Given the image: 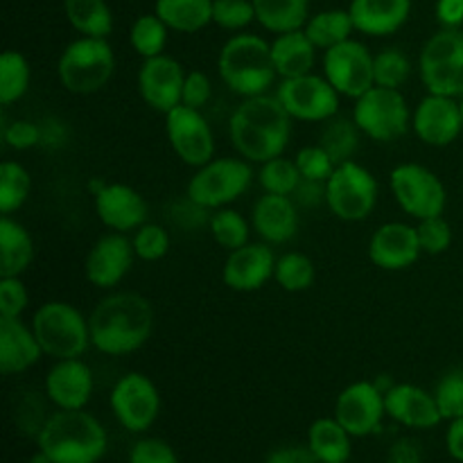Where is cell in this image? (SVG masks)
I'll return each instance as SVG.
<instances>
[{"instance_id": "2", "label": "cell", "mask_w": 463, "mask_h": 463, "mask_svg": "<svg viewBox=\"0 0 463 463\" xmlns=\"http://www.w3.org/2000/svg\"><path fill=\"white\" fill-rule=\"evenodd\" d=\"M90 342L99 353L122 357L147 344L154 330V307L136 292H116L95 306L89 317Z\"/></svg>"}, {"instance_id": "34", "label": "cell", "mask_w": 463, "mask_h": 463, "mask_svg": "<svg viewBox=\"0 0 463 463\" xmlns=\"http://www.w3.org/2000/svg\"><path fill=\"white\" fill-rule=\"evenodd\" d=\"M303 30L317 45V50L326 52V50L351 39V34L355 32V23H353L348 9H328V12H319L307 18Z\"/></svg>"}, {"instance_id": "30", "label": "cell", "mask_w": 463, "mask_h": 463, "mask_svg": "<svg viewBox=\"0 0 463 463\" xmlns=\"http://www.w3.org/2000/svg\"><path fill=\"white\" fill-rule=\"evenodd\" d=\"M154 14L170 30L194 34L213 23V0H156Z\"/></svg>"}, {"instance_id": "31", "label": "cell", "mask_w": 463, "mask_h": 463, "mask_svg": "<svg viewBox=\"0 0 463 463\" xmlns=\"http://www.w3.org/2000/svg\"><path fill=\"white\" fill-rule=\"evenodd\" d=\"M256 21L274 34L303 30L310 14V0H253Z\"/></svg>"}, {"instance_id": "12", "label": "cell", "mask_w": 463, "mask_h": 463, "mask_svg": "<svg viewBox=\"0 0 463 463\" xmlns=\"http://www.w3.org/2000/svg\"><path fill=\"white\" fill-rule=\"evenodd\" d=\"M276 98L292 116V120L326 122L337 116L342 95L326 80V75L307 72V75L283 80L276 90Z\"/></svg>"}, {"instance_id": "48", "label": "cell", "mask_w": 463, "mask_h": 463, "mask_svg": "<svg viewBox=\"0 0 463 463\" xmlns=\"http://www.w3.org/2000/svg\"><path fill=\"white\" fill-rule=\"evenodd\" d=\"M30 297L21 276L0 279V317H21L25 312Z\"/></svg>"}, {"instance_id": "43", "label": "cell", "mask_w": 463, "mask_h": 463, "mask_svg": "<svg viewBox=\"0 0 463 463\" xmlns=\"http://www.w3.org/2000/svg\"><path fill=\"white\" fill-rule=\"evenodd\" d=\"M434 398L441 410V416L448 420L463 416V369H452L439 380L434 389Z\"/></svg>"}, {"instance_id": "27", "label": "cell", "mask_w": 463, "mask_h": 463, "mask_svg": "<svg viewBox=\"0 0 463 463\" xmlns=\"http://www.w3.org/2000/svg\"><path fill=\"white\" fill-rule=\"evenodd\" d=\"M355 30L366 36H389L401 30L411 12V0H351Z\"/></svg>"}, {"instance_id": "18", "label": "cell", "mask_w": 463, "mask_h": 463, "mask_svg": "<svg viewBox=\"0 0 463 463\" xmlns=\"http://www.w3.org/2000/svg\"><path fill=\"white\" fill-rule=\"evenodd\" d=\"M134 242L127 233H107L93 244L84 262V274L90 285L99 289H111L122 283L134 265Z\"/></svg>"}, {"instance_id": "44", "label": "cell", "mask_w": 463, "mask_h": 463, "mask_svg": "<svg viewBox=\"0 0 463 463\" xmlns=\"http://www.w3.org/2000/svg\"><path fill=\"white\" fill-rule=\"evenodd\" d=\"M131 242H134L136 258H140V260L145 262L161 260V258H165L167 251H170V235H167V231L158 224H149V222H145V224L136 231Z\"/></svg>"}, {"instance_id": "47", "label": "cell", "mask_w": 463, "mask_h": 463, "mask_svg": "<svg viewBox=\"0 0 463 463\" xmlns=\"http://www.w3.org/2000/svg\"><path fill=\"white\" fill-rule=\"evenodd\" d=\"M416 233H419L420 249L430 256H439V253L448 251V247L452 244V229L443 220V215L420 220L419 226H416Z\"/></svg>"}, {"instance_id": "59", "label": "cell", "mask_w": 463, "mask_h": 463, "mask_svg": "<svg viewBox=\"0 0 463 463\" xmlns=\"http://www.w3.org/2000/svg\"><path fill=\"white\" fill-rule=\"evenodd\" d=\"M459 109H461V122H463V98H461V102H459Z\"/></svg>"}, {"instance_id": "25", "label": "cell", "mask_w": 463, "mask_h": 463, "mask_svg": "<svg viewBox=\"0 0 463 463\" xmlns=\"http://www.w3.org/2000/svg\"><path fill=\"white\" fill-rule=\"evenodd\" d=\"M253 231L267 244H285L297 235L298 211L297 202L285 194L265 193L253 203L251 213Z\"/></svg>"}, {"instance_id": "41", "label": "cell", "mask_w": 463, "mask_h": 463, "mask_svg": "<svg viewBox=\"0 0 463 463\" xmlns=\"http://www.w3.org/2000/svg\"><path fill=\"white\" fill-rule=\"evenodd\" d=\"M411 61L402 50L384 48L378 54H373V80L375 86L384 89H398L410 80Z\"/></svg>"}, {"instance_id": "33", "label": "cell", "mask_w": 463, "mask_h": 463, "mask_svg": "<svg viewBox=\"0 0 463 463\" xmlns=\"http://www.w3.org/2000/svg\"><path fill=\"white\" fill-rule=\"evenodd\" d=\"M68 23L81 36L107 39L113 30V14L107 0H63Z\"/></svg>"}, {"instance_id": "56", "label": "cell", "mask_w": 463, "mask_h": 463, "mask_svg": "<svg viewBox=\"0 0 463 463\" xmlns=\"http://www.w3.org/2000/svg\"><path fill=\"white\" fill-rule=\"evenodd\" d=\"M389 463H423L420 448L410 439H402L389 452Z\"/></svg>"}, {"instance_id": "13", "label": "cell", "mask_w": 463, "mask_h": 463, "mask_svg": "<svg viewBox=\"0 0 463 463\" xmlns=\"http://www.w3.org/2000/svg\"><path fill=\"white\" fill-rule=\"evenodd\" d=\"M111 410L118 423L129 432L140 434L154 425L161 411V393L143 373H127L111 392Z\"/></svg>"}, {"instance_id": "5", "label": "cell", "mask_w": 463, "mask_h": 463, "mask_svg": "<svg viewBox=\"0 0 463 463\" xmlns=\"http://www.w3.org/2000/svg\"><path fill=\"white\" fill-rule=\"evenodd\" d=\"M30 326L43 348V355L54 360H75L93 344L89 319L66 301L43 303L34 312Z\"/></svg>"}, {"instance_id": "50", "label": "cell", "mask_w": 463, "mask_h": 463, "mask_svg": "<svg viewBox=\"0 0 463 463\" xmlns=\"http://www.w3.org/2000/svg\"><path fill=\"white\" fill-rule=\"evenodd\" d=\"M211 95H213V84L211 80H208L206 72L190 71L188 75H185L184 95H181V104H184V107L202 111V109L208 104V99H211Z\"/></svg>"}, {"instance_id": "54", "label": "cell", "mask_w": 463, "mask_h": 463, "mask_svg": "<svg viewBox=\"0 0 463 463\" xmlns=\"http://www.w3.org/2000/svg\"><path fill=\"white\" fill-rule=\"evenodd\" d=\"M292 199H294V202H297V206L317 208V206H319V203L326 202V184H324V181L301 179L298 188L294 190Z\"/></svg>"}, {"instance_id": "58", "label": "cell", "mask_w": 463, "mask_h": 463, "mask_svg": "<svg viewBox=\"0 0 463 463\" xmlns=\"http://www.w3.org/2000/svg\"><path fill=\"white\" fill-rule=\"evenodd\" d=\"M30 463H52V459H50L43 450H39L36 455L30 457Z\"/></svg>"}, {"instance_id": "6", "label": "cell", "mask_w": 463, "mask_h": 463, "mask_svg": "<svg viewBox=\"0 0 463 463\" xmlns=\"http://www.w3.org/2000/svg\"><path fill=\"white\" fill-rule=\"evenodd\" d=\"M63 89L75 95L102 90L116 72V54L107 39L80 36L66 45L57 63Z\"/></svg>"}, {"instance_id": "7", "label": "cell", "mask_w": 463, "mask_h": 463, "mask_svg": "<svg viewBox=\"0 0 463 463\" xmlns=\"http://www.w3.org/2000/svg\"><path fill=\"white\" fill-rule=\"evenodd\" d=\"M420 80L428 93L463 98V30L443 27L420 50Z\"/></svg>"}, {"instance_id": "40", "label": "cell", "mask_w": 463, "mask_h": 463, "mask_svg": "<svg viewBox=\"0 0 463 463\" xmlns=\"http://www.w3.org/2000/svg\"><path fill=\"white\" fill-rule=\"evenodd\" d=\"M274 279L285 292H306L315 283V265L306 253L289 251L276 260Z\"/></svg>"}, {"instance_id": "49", "label": "cell", "mask_w": 463, "mask_h": 463, "mask_svg": "<svg viewBox=\"0 0 463 463\" xmlns=\"http://www.w3.org/2000/svg\"><path fill=\"white\" fill-rule=\"evenodd\" d=\"M129 463H179V457L161 439H140L131 448Z\"/></svg>"}, {"instance_id": "46", "label": "cell", "mask_w": 463, "mask_h": 463, "mask_svg": "<svg viewBox=\"0 0 463 463\" xmlns=\"http://www.w3.org/2000/svg\"><path fill=\"white\" fill-rule=\"evenodd\" d=\"M294 163H297L298 172H301L303 179H310V181H328L330 176H333L335 167H337V163L330 158V154L326 152L321 145H312V147H303L301 152L297 154V158H294Z\"/></svg>"}, {"instance_id": "24", "label": "cell", "mask_w": 463, "mask_h": 463, "mask_svg": "<svg viewBox=\"0 0 463 463\" xmlns=\"http://www.w3.org/2000/svg\"><path fill=\"white\" fill-rule=\"evenodd\" d=\"M387 416L414 430H430L443 420L434 393L414 384H393L384 393Z\"/></svg>"}, {"instance_id": "52", "label": "cell", "mask_w": 463, "mask_h": 463, "mask_svg": "<svg viewBox=\"0 0 463 463\" xmlns=\"http://www.w3.org/2000/svg\"><path fill=\"white\" fill-rule=\"evenodd\" d=\"M43 134L39 127L30 120H16L5 129V143L14 149H32L41 143Z\"/></svg>"}, {"instance_id": "22", "label": "cell", "mask_w": 463, "mask_h": 463, "mask_svg": "<svg viewBox=\"0 0 463 463\" xmlns=\"http://www.w3.org/2000/svg\"><path fill=\"white\" fill-rule=\"evenodd\" d=\"M420 253L423 249H420L416 226L389 222L371 235L369 258L375 267L384 271L407 269L419 260Z\"/></svg>"}, {"instance_id": "57", "label": "cell", "mask_w": 463, "mask_h": 463, "mask_svg": "<svg viewBox=\"0 0 463 463\" xmlns=\"http://www.w3.org/2000/svg\"><path fill=\"white\" fill-rule=\"evenodd\" d=\"M446 446H448V452H450L452 459L463 463V416L461 419L452 420L450 428H448Z\"/></svg>"}, {"instance_id": "15", "label": "cell", "mask_w": 463, "mask_h": 463, "mask_svg": "<svg viewBox=\"0 0 463 463\" xmlns=\"http://www.w3.org/2000/svg\"><path fill=\"white\" fill-rule=\"evenodd\" d=\"M165 134L176 156L190 167H202L215 158V138L202 111L179 104L165 113Z\"/></svg>"}, {"instance_id": "4", "label": "cell", "mask_w": 463, "mask_h": 463, "mask_svg": "<svg viewBox=\"0 0 463 463\" xmlns=\"http://www.w3.org/2000/svg\"><path fill=\"white\" fill-rule=\"evenodd\" d=\"M217 71L222 81L242 98L265 95L279 75L271 59V43L258 34L231 36L220 50Z\"/></svg>"}, {"instance_id": "16", "label": "cell", "mask_w": 463, "mask_h": 463, "mask_svg": "<svg viewBox=\"0 0 463 463\" xmlns=\"http://www.w3.org/2000/svg\"><path fill=\"white\" fill-rule=\"evenodd\" d=\"M384 414V392L375 383H353L335 402V419L351 437H369L378 432Z\"/></svg>"}, {"instance_id": "26", "label": "cell", "mask_w": 463, "mask_h": 463, "mask_svg": "<svg viewBox=\"0 0 463 463\" xmlns=\"http://www.w3.org/2000/svg\"><path fill=\"white\" fill-rule=\"evenodd\" d=\"M43 355L32 326H25L21 317H0V371L5 375L23 373L32 369Z\"/></svg>"}, {"instance_id": "38", "label": "cell", "mask_w": 463, "mask_h": 463, "mask_svg": "<svg viewBox=\"0 0 463 463\" xmlns=\"http://www.w3.org/2000/svg\"><path fill=\"white\" fill-rule=\"evenodd\" d=\"M208 229H211L213 240L229 251L249 244V235H251L249 222L233 208H217L215 213H211Z\"/></svg>"}, {"instance_id": "3", "label": "cell", "mask_w": 463, "mask_h": 463, "mask_svg": "<svg viewBox=\"0 0 463 463\" xmlns=\"http://www.w3.org/2000/svg\"><path fill=\"white\" fill-rule=\"evenodd\" d=\"M36 443L52 463H98L107 455L109 437L89 411L59 410L48 416Z\"/></svg>"}, {"instance_id": "20", "label": "cell", "mask_w": 463, "mask_h": 463, "mask_svg": "<svg viewBox=\"0 0 463 463\" xmlns=\"http://www.w3.org/2000/svg\"><path fill=\"white\" fill-rule=\"evenodd\" d=\"M95 213L99 222L116 233L138 231L147 222L143 194L125 184H104L95 190Z\"/></svg>"}, {"instance_id": "42", "label": "cell", "mask_w": 463, "mask_h": 463, "mask_svg": "<svg viewBox=\"0 0 463 463\" xmlns=\"http://www.w3.org/2000/svg\"><path fill=\"white\" fill-rule=\"evenodd\" d=\"M260 185L265 193L271 194H285V197H292L294 190L301 184V172H298L297 163L289 161V158L279 156L271 158V161L262 163V170L258 175Z\"/></svg>"}, {"instance_id": "29", "label": "cell", "mask_w": 463, "mask_h": 463, "mask_svg": "<svg viewBox=\"0 0 463 463\" xmlns=\"http://www.w3.org/2000/svg\"><path fill=\"white\" fill-rule=\"evenodd\" d=\"M36 256L34 240L30 231L21 222L12 220V215H3L0 220V279L21 276L30 269Z\"/></svg>"}, {"instance_id": "36", "label": "cell", "mask_w": 463, "mask_h": 463, "mask_svg": "<svg viewBox=\"0 0 463 463\" xmlns=\"http://www.w3.org/2000/svg\"><path fill=\"white\" fill-rule=\"evenodd\" d=\"M32 193V176L21 163L5 161L0 165V213L12 215Z\"/></svg>"}, {"instance_id": "32", "label": "cell", "mask_w": 463, "mask_h": 463, "mask_svg": "<svg viewBox=\"0 0 463 463\" xmlns=\"http://www.w3.org/2000/svg\"><path fill=\"white\" fill-rule=\"evenodd\" d=\"M307 446L319 463H346L351 457V434L337 419H319L307 432Z\"/></svg>"}, {"instance_id": "11", "label": "cell", "mask_w": 463, "mask_h": 463, "mask_svg": "<svg viewBox=\"0 0 463 463\" xmlns=\"http://www.w3.org/2000/svg\"><path fill=\"white\" fill-rule=\"evenodd\" d=\"M389 185H392L398 206L410 217H416L420 222L428 217L443 215L446 188H443L441 179L425 165L402 163V165L393 167Z\"/></svg>"}, {"instance_id": "55", "label": "cell", "mask_w": 463, "mask_h": 463, "mask_svg": "<svg viewBox=\"0 0 463 463\" xmlns=\"http://www.w3.org/2000/svg\"><path fill=\"white\" fill-rule=\"evenodd\" d=\"M437 18L443 27H461L463 0H439Z\"/></svg>"}, {"instance_id": "39", "label": "cell", "mask_w": 463, "mask_h": 463, "mask_svg": "<svg viewBox=\"0 0 463 463\" xmlns=\"http://www.w3.org/2000/svg\"><path fill=\"white\" fill-rule=\"evenodd\" d=\"M167 30H170V27H167L156 14L138 16L134 25H131V48H134L143 59L158 57V54H163V50H165Z\"/></svg>"}, {"instance_id": "23", "label": "cell", "mask_w": 463, "mask_h": 463, "mask_svg": "<svg viewBox=\"0 0 463 463\" xmlns=\"http://www.w3.org/2000/svg\"><path fill=\"white\" fill-rule=\"evenodd\" d=\"M45 393L59 410H84L93 396V373L86 362L57 360L45 375Z\"/></svg>"}, {"instance_id": "10", "label": "cell", "mask_w": 463, "mask_h": 463, "mask_svg": "<svg viewBox=\"0 0 463 463\" xmlns=\"http://www.w3.org/2000/svg\"><path fill=\"white\" fill-rule=\"evenodd\" d=\"M326 203L339 220H366L378 203V181L360 163H342L326 181Z\"/></svg>"}, {"instance_id": "9", "label": "cell", "mask_w": 463, "mask_h": 463, "mask_svg": "<svg viewBox=\"0 0 463 463\" xmlns=\"http://www.w3.org/2000/svg\"><path fill=\"white\" fill-rule=\"evenodd\" d=\"M353 120L369 138L378 143H392L407 134L411 125V113L401 90L373 86L355 99Z\"/></svg>"}, {"instance_id": "28", "label": "cell", "mask_w": 463, "mask_h": 463, "mask_svg": "<svg viewBox=\"0 0 463 463\" xmlns=\"http://www.w3.org/2000/svg\"><path fill=\"white\" fill-rule=\"evenodd\" d=\"M315 54L317 45L312 43L306 30L276 34L274 43H271V59H274L276 72L283 80H292V77H301L312 72Z\"/></svg>"}, {"instance_id": "8", "label": "cell", "mask_w": 463, "mask_h": 463, "mask_svg": "<svg viewBox=\"0 0 463 463\" xmlns=\"http://www.w3.org/2000/svg\"><path fill=\"white\" fill-rule=\"evenodd\" d=\"M253 181V170L247 158H213L197 167L188 181V194L194 203L217 211L242 197Z\"/></svg>"}, {"instance_id": "1", "label": "cell", "mask_w": 463, "mask_h": 463, "mask_svg": "<svg viewBox=\"0 0 463 463\" xmlns=\"http://www.w3.org/2000/svg\"><path fill=\"white\" fill-rule=\"evenodd\" d=\"M231 143L249 163H267L283 156L292 136V116L276 95L244 98L229 120Z\"/></svg>"}, {"instance_id": "14", "label": "cell", "mask_w": 463, "mask_h": 463, "mask_svg": "<svg viewBox=\"0 0 463 463\" xmlns=\"http://www.w3.org/2000/svg\"><path fill=\"white\" fill-rule=\"evenodd\" d=\"M324 75L339 95L357 99L373 89V54L360 41H344L324 54Z\"/></svg>"}, {"instance_id": "19", "label": "cell", "mask_w": 463, "mask_h": 463, "mask_svg": "<svg viewBox=\"0 0 463 463\" xmlns=\"http://www.w3.org/2000/svg\"><path fill=\"white\" fill-rule=\"evenodd\" d=\"M411 127L425 145L446 147V145L455 143L457 136L463 131L459 102L455 98L430 93L416 107L414 116H411Z\"/></svg>"}, {"instance_id": "53", "label": "cell", "mask_w": 463, "mask_h": 463, "mask_svg": "<svg viewBox=\"0 0 463 463\" xmlns=\"http://www.w3.org/2000/svg\"><path fill=\"white\" fill-rule=\"evenodd\" d=\"M265 463H319L310 446H280L267 455Z\"/></svg>"}, {"instance_id": "51", "label": "cell", "mask_w": 463, "mask_h": 463, "mask_svg": "<svg viewBox=\"0 0 463 463\" xmlns=\"http://www.w3.org/2000/svg\"><path fill=\"white\" fill-rule=\"evenodd\" d=\"M43 405H41L39 398H27V401L18 402L16 410V425L23 434H30V437H39V432L43 430L48 416L43 414Z\"/></svg>"}, {"instance_id": "21", "label": "cell", "mask_w": 463, "mask_h": 463, "mask_svg": "<svg viewBox=\"0 0 463 463\" xmlns=\"http://www.w3.org/2000/svg\"><path fill=\"white\" fill-rule=\"evenodd\" d=\"M276 258L271 244L249 242L229 253L222 279L235 292H256L274 276Z\"/></svg>"}, {"instance_id": "45", "label": "cell", "mask_w": 463, "mask_h": 463, "mask_svg": "<svg viewBox=\"0 0 463 463\" xmlns=\"http://www.w3.org/2000/svg\"><path fill=\"white\" fill-rule=\"evenodd\" d=\"M256 21L253 0H213V23L224 30H244Z\"/></svg>"}, {"instance_id": "35", "label": "cell", "mask_w": 463, "mask_h": 463, "mask_svg": "<svg viewBox=\"0 0 463 463\" xmlns=\"http://www.w3.org/2000/svg\"><path fill=\"white\" fill-rule=\"evenodd\" d=\"M319 145L330 154V158L337 165L353 161L357 147H360V127L355 125V120L330 118V120H326L324 131H321Z\"/></svg>"}, {"instance_id": "17", "label": "cell", "mask_w": 463, "mask_h": 463, "mask_svg": "<svg viewBox=\"0 0 463 463\" xmlns=\"http://www.w3.org/2000/svg\"><path fill=\"white\" fill-rule=\"evenodd\" d=\"M188 72L170 54L145 59L138 71V93L149 109L158 113H170L181 104L184 81Z\"/></svg>"}, {"instance_id": "37", "label": "cell", "mask_w": 463, "mask_h": 463, "mask_svg": "<svg viewBox=\"0 0 463 463\" xmlns=\"http://www.w3.org/2000/svg\"><path fill=\"white\" fill-rule=\"evenodd\" d=\"M30 89V63L16 50L0 54V102L14 104Z\"/></svg>"}]
</instances>
